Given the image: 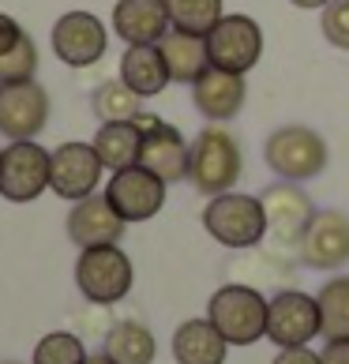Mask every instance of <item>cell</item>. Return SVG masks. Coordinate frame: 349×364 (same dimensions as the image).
Here are the masks:
<instances>
[{
  "instance_id": "6da1fadb",
  "label": "cell",
  "mask_w": 349,
  "mask_h": 364,
  "mask_svg": "<svg viewBox=\"0 0 349 364\" xmlns=\"http://www.w3.org/2000/svg\"><path fill=\"white\" fill-rule=\"evenodd\" d=\"M245 169V154L240 143L225 132L222 124H207L199 136L188 143V181L203 196H222L233 192Z\"/></svg>"
},
{
  "instance_id": "7a4b0ae2",
  "label": "cell",
  "mask_w": 349,
  "mask_h": 364,
  "mask_svg": "<svg viewBox=\"0 0 349 364\" xmlns=\"http://www.w3.org/2000/svg\"><path fill=\"white\" fill-rule=\"evenodd\" d=\"M203 229L218 240L222 248H259L267 240V210L259 196L248 192H222L210 196V203L203 207Z\"/></svg>"
},
{
  "instance_id": "3957f363",
  "label": "cell",
  "mask_w": 349,
  "mask_h": 364,
  "mask_svg": "<svg viewBox=\"0 0 349 364\" xmlns=\"http://www.w3.org/2000/svg\"><path fill=\"white\" fill-rule=\"evenodd\" d=\"M263 158L281 181H312L327 169V139L308 124H281L263 143Z\"/></svg>"
},
{
  "instance_id": "277c9868",
  "label": "cell",
  "mask_w": 349,
  "mask_h": 364,
  "mask_svg": "<svg viewBox=\"0 0 349 364\" xmlns=\"http://www.w3.org/2000/svg\"><path fill=\"white\" fill-rule=\"evenodd\" d=\"M207 319L222 331V338L230 346H252L267 338V296L256 286L230 282L210 296Z\"/></svg>"
},
{
  "instance_id": "5b68a950",
  "label": "cell",
  "mask_w": 349,
  "mask_h": 364,
  "mask_svg": "<svg viewBox=\"0 0 349 364\" xmlns=\"http://www.w3.org/2000/svg\"><path fill=\"white\" fill-rule=\"evenodd\" d=\"M131 259L124 255L120 245H98V248H79L75 259V286L90 304L113 308L131 293Z\"/></svg>"
},
{
  "instance_id": "8992f818",
  "label": "cell",
  "mask_w": 349,
  "mask_h": 364,
  "mask_svg": "<svg viewBox=\"0 0 349 364\" xmlns=\"http://www.w3.org/2000/svg\"><path fill=\"white\" fill-rule=\"evenodd\" d=\"M203 38L210 64L222 72L248 75L263 57V26L252 16H222Z\"/></svg>"
},
{
  "instance_id": "52a82bcc",
  "label": "cell",
  "mask_w": 349,
  "mask_h": 364,
  "mask_svg": "<svg viewBox=\"0 0 349 364\" xmlns=\"http://www.w3.org/2000/svg\"><path fill=\"white\" fill-rule=\"evenodd\" d=\"M49 158L53 151L34 139H16L0 146V196L8 203H34L49 188Z\"/></svg>"
},
{
  "instance_id": "ba28073f",
  "label": "cell",
  "mask_w": 349,
  "mask_h": 364,
  "mask_svg": "<svg viewBox=\"0 0 349 364\" xmlns=\"http://www.w3.org/2000/svg\"><path fill=\"white\" fill-rule=\"evenodd\" d=\"M105 49H109V31L94 11H64L53 23V53L68 68H94Z\"/></svg>"
},
{
  "instance_id": "9c48e42d",
  "label": "cell",
  "mask_w": 349,
  "mask_h": 364,
  "mask_svg": "<svg viewBox=\"0 0 349 364\" xmlns=\"http://www.w3.org/2000/svg\"><path fill=\"white\" fill-rule=\"evenodd\" d=\"M166 181L154 177L151 169H143L139 161L136 166L117 169L109 184H105V199L113 203V210L124 222H151L154 214H162L166 207Z\"/></svg>"
},
{
  "instance_id": "30bf717a",
  "label": "cell",
  "mask_w": 349,
  "mask_h": 364,
  "mask_svg": "<svg viewBox=\"0 0 349 364\" xmlns=\"http://www.w3.org/2000/svg\"><path fill=\"white\" fill-rule=\"evenodd\" d=\"M319 301L301 289H281L267 301V338L278 349L308 346L319 334Z\"/></svg>"
},
{
  "instance_id": "8fae6325",
  "label": "cell",
  "mask_w": 349,
  "mask_h": 364,
  "mask_svg": "<svg viewBox=\"0 0 349 364\" xmlns=\"http://www.w3.org/2000/svg\"><path fill=\"white\" fill-rule=\"evenodd\" d=\"M49 113H53L49 90L38 79L4 83V90H0V136L8 143L38 139V132L49 124Z\"/></svg>"
},
{
  "instance_id": "7c38bea8",
  "label": "cell",
  "mask_w": 349,
  "mask_h": 364,
  "mask_svg": "<svg viewBox=\"0 0 349 364\" xmlns=\"http://www.w3.org/2000/svg\"><path fill=\"white\" fill-rule=\"evenodd\" d=\"M102 173L105 166L94 143H60L49 158V188L68 203H79V199L98 192Z\"/></svg>"
},
{
  "instance_id": "4fadbf2b",
  "label": "cell",
  "mask_w": 349,
  "mask_h": 364,
  "mask_svg": "<svg viewBox=\"0 0 349 364\" xmlns=\"http://www.w3.org/2000/svg\"><path fill=\"white\" fill-rule=\"evenodd\" d=\"M263 210H267V237L274 240V248H297L308 222H312V199L301 184L293 181H281V184H271L263 188Z\"/></svg>"
},
{
  "instance_id": "5bb4252c",
  "label": "cell",
  "mask_w": 349,
  "mask_h": 364,
  "mask_svg": "<svg viewBox=\"0 0 349 364\" xmlns=\"http://www.w3.org/2000/svg\"><path fill=\"white\" fill-rule=\"evenodd\" d=\"M301 263L312 271H338L349 263V214L345 210H316L301 237Z\"/></svg>"
},
{
  "instance_id": "9a60e30c",
  "label": "cell",
  "mask_w": 349,
  "mask_h": 364,
  "mask_svg": "<svg viewBox=\"0 0 349 364\" xmlns=\"http://www.w3.org/2000/svg\"><path fill=\"white\" fill-rule=\"evenodd\" d=\"M245 98H248L245 75L222 72V68H214V64L192 83V105L203 120H210V124L233 120L240 109H245Z\"/></svg>"
},
{
  "instance_id": "2e32d148",
  "label": "cell",
  "mask_w": 349,
  "mask_h": 364,
  "mask_svg": "<svg viewBox=\"0 0 349 364\" xmlns=\"http://www.w3.org/2000/svg\"><path fill=\"white\" fill-rule=\"evenodd\" d=\"M139 166L162 177L166 184L188 181V139L158 117L151 128L139 132Z\"/></svg>"
},
{
  "instance_id": "e0dca14e",
  "label": "cell",
  "mask_w": 349,
  "mask_h": 364,
  "mask_svg": "<svg viewBox=\"0 0 349 364\" xmlns=\"http://www.w3.org/2000/svg\"><path fill=\"white\" fill-rule=\"evenodd\" d=\"M124 218L113 210V203L105 199V192L87 196L72 203L68 210V240L75 248H98V245H120L124 237Z\"/></svg>"
},
{
  "instance_id": "ac0fdd59",
  "label": "cell",
  "mask_w": 349,
  "mask_h": 364,
  "mask_svg": "<svg viewBox=\"0 0 349 364\" xmlns=\"http://www.w3.org/2000/svg\"><path fill=\"white\" fill-rule=\"evenodd\" d=\"M113 34L124 46H158L169 34L166 0H117L113 4Z\"/></svg>"
},
{
  "instance_id": "d6986e66",
  "label": "cell",
  "mask_w": 349,
  "mask_h": 364,
  "mask_svg": "<svg viewBox=\"0 0 349 364\" xmlns=\"http://www.w3.org/2000/svg\"><path fill=\"white\" fill-rule=\"evenodd\" d=\"M158 53H162V60H166L169 83H188V87H192L195 79L210 68L207 38H203V34L177 31V26H169V34H162V42H158Z\"/></svg>"
},
{
  "instance_id": "ffe728a7",
  "label": "cell",
  "mask_w": 349,
  "mask_h": 364,
  "mask_svg": "<svg viewBox=\"0 0 349 364\" xmlns=\"http://www.w3.org/2000/svg\"><path fill=\"white\" fill-rule=\"evenodd\" d=\"M230 342L210 319H184L173 334V357L177 364H225Z\"/></svg>"
},
{
  "instance_id": "44dd1931",
  "label": "cell",
  "mask_w": 349,
  "mask_h": 364,
  "mask_svg": "<svg viewBox=\"0 0 349 364\" xmlns=\"http://www.w3.org/2000/svg\"><path fill=\"white\" fill-rule=\"evenodd\" d=\"M120 79L139 94V98H158L169 83L166 60L158 46H128L120 57Z\"/></svg>"
},
{
  "instance_id": "7402d4cb",
  "label": "cell",
  "mask_w": 349,
  "mask_h": 364,
  "mask_svg": "<svg viewBox=\"0 0 349 364\" xmlns=\"http://www.w3.org/2000/svg\"><path fill=\"white\" fill-rule=\"evenodd\" d=\"M105 357H113L117 364H154V353H158V342L151 327H143L139 319H120L109 327L105 334Z\"/></svg>"
},
{
  "instance_id": "603a6c76",
  "label": "cell",
  "mask_w": 349,
  "mask_h": 364,
  "mask_svg": "<svg viewBox=\"0 0 349 364\" xmlns=\"http://www.w3.org/2000/svg\"><path fill=\"white\" fill-rule=\"evenodd\" d=\"M94 151H98L102 166L117 173L124 166H136L139 161V132L131 120H109V124L98 128V136H94Z\"/></svg>"
},
{
  "instance_id": "cb8c5ba5",
  "label": "cell",
  "mask_w": 349,
  "mask_h": 364,
  "mask_svg": "<svg viewBox=\"0 0 349 364\" xmlns=\"http://www.w3.org/2000/svg\"><path fill=\"white\" fill-rule=\"evenodd\" d=\"M90 109L102 124H109V120H136L143 113V98L117 75V79H105V83L94 87Z\"/></svg>"
},
{
  "instance_id": "d4e9b609",
  "label": "cell",
  "mask_w": 349,
  "mask_h": 364,
  "mask_svg": "<svg viewBox=\"0 0 349 364\" xmlns=\"http://www.w3.org/2000/svg\"><path fill=\"white\" fill-rule=\"evenodd\" d=\"M319 301V334L327 342H345L349 338V278H331L323 289L316 293Z\"/></svg>"
},
{
  "instance_id": "484cf974",
  "label": "cell",
  "mask_w": 349,
  "mask_h": 364,
  "mask_svg": "<svg viewBox=\"0 0 349 364\" xmlns=\"http://www.w3.org/2000/svg\"><path fill=\"white\" fill-rule=\"evenodd\" d=\"M166 8H169V26L188 34H207L225 16L222 0H166Z\"/></svg>"
},
{
  "instance_id": "4316f807",
  "label": "cell",
  "mask_w": 349,
  "mask_h": 364,
  "mask_svg": "<svg viewBox=\"0 0 349 364\" xmlns=\"http://www.w3.org/2000/svg\"><path fill=\"white\" fill-rule=\"evenodd\" d=\"M87 346L72 331H53L45 338H38L31 364H87Z\"/></svg>"
},
{
  "instance_id": "83f0119b",
  "label": "cell",
  "mask_w": 349,
  "mask_h": 364,
  "mask_svg": "<svg viewBox=\"0 0 349 364\" xmlns=\"http://www.w3.org/2000/svg\"><path fill=\"white\" fill-rule=\"evenodd\" d=\"M38 72V46L31 34H19V42L0 57V83H26Z\"/></svg>"
},
{
  "instance_id": "f1b7e54d",
  "label": "cell",
  "mask_w": 349,
  "mask_h": 364,
  "mask_svg": "<svg viewBox=\"0 0 349 364\" xmlns=\"http://www.w3.org/2000/svg\"><path fill=\"white\" fill-rule=\"evenodd\" d=\"M323 38L334 49H345L349 53V0H331L323 8Z\"/></svg>"
},
{
  "instance_id": "f546056e",
  "label": "cell",
  "mask_w": 349,
  "mask_h": 364,
  "mask_svg": "<svg viewBox=\"0 0 349 364\" xmlns=\"http://www.w3.org/2000/svg\"><path fill=\"white\" fill-rule=\"evenodd\" d=\"M271 364H319V353H312L308 346H289V349H278Z\"/></svg>"
},
{
  "instance_id": "4dcf8cb0",
  "label": "cell",
  "mask_w": 349,
  "mask_h": 364,
  "mask_svg": "<svg viewBox=\"0 0 349 364\" xmlns=\"http://www.w3.org/2000/svg\"><path fill=\"white\" fill-rule=\"evenodd\" d=\"M19 34H23V26L11 19V16H4V11H0V57H4V53L19 42Z\"/></svg>"
},
{
  "instance_id": "1f68e13d",
  "label": "cell",
  "mask_w": 349,
  "mask_h": 364,
  "mask_svg": "<svg viewBox=\"0 0 349 364\" xmlns=\"http://www.w3.org/2000/svg\"><path fill=\"white\" fill-rule=\"evenodd\" d=\"M319 364H349V338L345 342H327L323 353H319Z\"/></svg>"
},
{
  "instance_id": "d6a6232c",
  "label": "cell",
  "mask_w": 349,
  "mask_h": 364,
  "mask_svg": "<svg viewBox=\"0 0 349 364\" xmlns=\"http://www.w3.org/2000/svg\"><path fill=\"white\" fill-rule=\"evenodd\" d=\"M293 8H301V11H323L331 0H289Z\"/></svg>"
},
{
  "instance_id": "836d02e7",
  "label": "cell",
  "mask_w": 349,
  "mask_h": 364,
  "mask_svg": "<svg viewBox=\"0 0 349 364\" xmlns=\"http://www.w3.org/2000/svg\"><path fill=\"white\" fill-rule=\"evenodd\" d=\"M87 364H117V360L105 357V353H98V357H87Z\"/></svg>"
},
{
  "instance_id": "e575fe53",
  "label": "cell",
  "mask_w": 349,
  "mask_h": 364,
  "mask_svg": "<svg viewBox=\"0 0 349 364\" xmlns=\"http://www.w3.org/2000/svg\"><path fill=\"white\" fill-rule=\"evenodd\" d=\"M0 90H4V83H0Z\"/></svg>"
}]
</instances>
